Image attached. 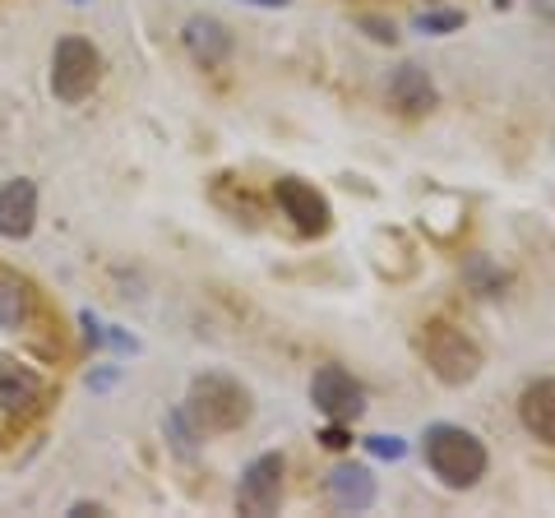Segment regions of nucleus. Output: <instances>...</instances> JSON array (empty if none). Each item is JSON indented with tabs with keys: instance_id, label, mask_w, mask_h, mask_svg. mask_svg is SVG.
Returning <instances> with one entry per match:
<instances>
[{
	"instance_id": "obj_1",
	"label": "nucleus",
	"mask_w": 555,
	"mask_h": 518,
	"mask_svg": "<svg viewBox=\"0 0 555 518\" xmlns=\"http://www.w3.org/2000/svg\"><path fill=\"white\" fill-rule=\"evenodd\" d=\"M486 444L473 436V430H463V426H430L426 430V468L436 472L444 487H454V491H467V487H477V481L486 477Z\"/></svg>"
},
{
	"instance_id": "obj_2",
	"label": "nucleus",
	"mask_w": 555,
	"mask_h": 518,
	"mask_svg": "<svg viewBox=\"0 0 555 518\" xmlns=\"http://www.w3.org/2000/svg\"><path fill=\"white\" fill-rule=\"evenodd\" d=\"M185 417L195 422L199 436H228L250 422V393L228 375H199L190 385Z\"/></svg>"
},
{
	"instance_id": "obj_3",
	"label": "nucleus",
	"mask_w": 555,
	"mask_h": 518,
	"mask_svg": "<svg viewBox=\"0 0 555 518\" xmlns=\"http://www.w3.org/2000/svg\"><path fill=\"white\" fill-rule=\"evenodd\" d=\"M422 357H426L430 375H436L440 385H449V389H463V385H473V379L481 375V348L463 329H454V324H444V320H436V324H426L422 329Z\"/></svg>"
},
{
	"instance_id": "obj_4",
	"label": "nucleus",
	"mask_w": 555,
	"mask_h": 518,
	"mask_svg": "<svg viewBox=\"0 0 555 518\" xmlns=\"http://www.w3.org/2000/svg\"><path fill=\"white\" fill-rule=\"evenodd\" d=\"M102 79V56L89 38H61L56 42V56H51V93L61 102H83Z\"/></svg>"
},
{
	"instance_id": "obj_5",
	"label": "nucleus",
	"mask_w": 555,
	"mask_h": 518,
	"mask_svg": "<svg viewBox=\"0 0 555 518\" xmlns=\"http://www.w3.org/2000/svg\"><path fill=\"white\" fill-rule=\"evenodd\" d=\"M273 199H278V209L292 218V228H297L301 236H324L328 228H334V209H328V199L301 177H278Z\"/></svg>"
},
{
	"instance_id": "obj_6",
	"label": "nucleus",
	"mask_w": 555,
	"mask_h": 518,
	"mask_svg": "<svg viewBox=\"0 0 555 518\" xmlns=\"http://www.w3.org/2000/svg\"><path fill=\"white\" fill-rule=\"evenodd\" d=\"M310 403H315L328 422H357L366 412V389L343 366H320L310 379Z\"/></svg>"
},
{
	"instance_id": "obj_7",
	"label": "nucleus",
	"mask_w": 555,
	"mask_h": 518,
	"mask_svg": "<svg viewBox=\"0 0 555 518\" xmlns=\"http://www.w3.org/2000/svg\"><path fill=\"white\" fill-rule=\"evenodd\" d=\"M283 505V454H259L236 487V509L264 518Z\"/></svg>"
},
{
	"instance_id": "obj_8",
	"label": "nucleus",
	"mask_w": 555,
	"mask_h": 518,
	"mask_svg": "<svg viewBox=\"0 0 555 518\" xmlns=\"http://www.w3.org/2000/svg\"><path fill=\"white\" fill-rule=\"evenodd\" d=\"M33 222H38V185L20 177L0 190V236L24 241L33 232Z\"/></svg>"
},
{
	"instance_id": "obj_9",
	"label": "nucleus",
	"mask_w": 555,
	"mask_h": 518,
	"mask_svg": "<svg viewBox=\"0 0 555 518\" xmlns=\"http://www.w3.org/2000/svg\"><path fill=\"white\" fill-rule=\"evenodd\" d=\"M38 403H42L38 371L20 366V361H0V407H5L10 417H28Z\"/></svg>"
},
{
	"instance_id": "obj_10",
	"label": "nucleus",
	"mask_w": 555,
	"mask_h": 518,
	"mask_svg": "<svg viewBox=\"0 0 555 518\" xmlns=\"http://www.w3.org/2000/svg\"><path fill=\"white\" fill-rule=\"evenodd\" d=\"M518 422L532 440L542 444H555V379H537V385L524 389L518 399Z\"/></svg>"
},
{
	"instance_id": "obj_11",
	"label": "nucleus",
	"mask_w": 555,
	"mask_h": 518,
	"mask_svg": "<svg viewBox=\"0 0 555 518\" xmlns=\"http://www.w3.org/2000/svg\"><path fill=\"white\" fill-rule=\"evenodd\" d=\"M328 491H334L338 509H352V514L375 505V477H371V468H361V463H343V468H334Z\"/></svg>"
},
{
	"instance_id": "obj_12",
	"label": "nucleus",
	"mask_w": 555,
	"mask_h": 518,
	"mask_svg": "<svg viewBox=\"0 0 555 518\" xmlns=\"http://www.w3.org/2000/svg\"><path fill=\"white\" fill-rule=\"evenodd\" d=\"M33 306H38V292L28 287V279L0 264V329H20L33 315Z\"/></svg>"
},
{
	"instance_id": "obj_13",
	"label": "nucleus",
	"mask_w": 555,
	"mask_h": 518,
	"mask_svg": "<svg viewBox=\"0 0 555 518\" xmlns=\"http://www.w3.org/2000/svg\"><path fill=\"white\" fill-rule=\"evenodd\" d=\"M389 93H393V102H398V107H403L408 116H422V112L436 107V83L426 79L422 65H403V70L393 75Z\"/></svg>"
},
{
	"instance_id": "obj_14",
	"label": "nucleus",
	"mask_w": 555,
	"mask_h": 518,
	"mask_svg": "<svg viewBox=\"0 0 555 518\" xmlns=\"http://www.w3.org/2000/svg\"><path fill=\"white\" fill-rule=\"evenodd\" d=\"M185 47H190L195 61L218 65V61H228V51H232V33L218 20H190L185 24Z\"/></svg>"
},
{
	"instance_id": "obj_15",
	"label": "nucleus",
	"mask_w": 555,
	"mask_h": 518,
	"mask_svg": "<svg viewBox=\"0 0 555 518\" xmlns=\"http://www.w3.org/2000/svg\"><path fill=\"white\" fill-rule=\"evenodd\" d=\"M416 28L422 33H454V28H463V14L459 10H430L416 20Z\"/></svg>"
},
{
	"instance_id": "obj_16",
	"label": "nucleus",
	"mask_w": 555,
	"mask_h": 518,
	"mask_svg": "<svg viewBox=\"0 0 555 518\" xmlns=\"http://www.w3.org/2000/svg\"><path fill=\"white\" fill-rule=\"evenodd\" d=\"M366 444H371V454H379V458H403V440L398 436H371Z\"/></svg>"
},
{
	"instance_id": "obj_17",
	"label": "nucleus",
	"mask_w": 555,
	"mask_h": 518,
	"mask_svg": "<svg viewBox=\"0 0 555 518\" xmlns=\"http://www.w3.org/2000/svg\"><path fill=\"white\" fill-rule=\"evenodd\" d=\"M361 28H366L375 42H393V38H398L393 24H385V20H371V14H366V20H361Z\"/></svg>"
},
{
	"instance_id": "obj_18",
	"label": "nucleus",
	"mask_w": 555,
	"mask_h": 518,
	"mask_svg": "<svg viewBox=\"0 0 555 518\" xmlns=\"http://www.w3.org/2000/svg\"><path fill=\"white\" fill-rule=\"evenodd\" d=\"M320 440H324L328 449H347V444H352V436H347V430H343V422H334V426H328Z\"/></svg>"
},
{
	"instance_id": "obj_19",
	"label": "nucleus",
	"mask_w": 555,
	"mask_h": 518,
	"mask_svg": "<svg viewBox=\"0 0 555 518\" xmlns=\"http://www.w3.org/2000/svg\"><path fill=\"white\" fill-rule=\"evenodd\" d=\"M69 514H75V518H83V514H102V505H75Z\"/></svg>"
},
{
	"instance_id": "obj_20",
	"label": "nucleus",
	"mask_w": 555,
	"mask_h": 518,
	"mask_svg": "<svg viewBox=\"0 0 555 518\" xmlns=\"http://www.w3.org/2000/svg\"><path fill=\"white\" fill-rule=\"evenodd\" d=\"M255 5H287V0H255Z\"/></svg>"
},
{
	"instance_id": "obj_21",
	"label": "nucleus",
	"mask_w": 555,
	"mask_h": 518,
	"mask_svg": "<svg viewBox=\"0 0 555 518\" xmlns=\"http://www.w3.org/2000/svg\"><path fill=\"white\" fill-rule=\"evenodd\" d=\"M514 5V0H495V10H509Z\"/></svg>"
}]
</instances>
